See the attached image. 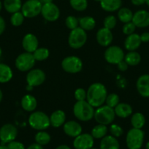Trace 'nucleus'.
I'll use <instances>...</instances> for the list:
<instances>
[{"label": "nucleus", "mask_w": 149, "mask_h": 149, "mask_svg": "<svg viewBox=\"0 0 149 149\" xmlns=\"http://www.w3.org/2000/svg\"><path fill=\"white\" fill-rule=\"evenodd\" d=\"M87 33L80 27L71 30L68 36V44L72 49H77L83 47L87 42Z\"/></svg>", "instance_id": "nucleus-5"}, {"label": "nucleus", "mask_w": 149, "mask_h": 149, "mask_svg": "<svg viewBox=\"0 0 149 149\" xmlns=\"http://www.w3.org/2000/svg\"><path fill=\"white\" fill-rule=\"evenodd\" d=\"M53 0H39V1H40V2L42 3V4H48V3L53 2Z\"/></svg>", "instance_id": "nucleus-50"}, {"label": "nucleus", "mask_w": 149, "mask_h": 149, "mask_svg": "<svg viewBox=\"0 0 149 149\" xmlns=\"http://www.w3.org/2000/svg\"><path fill=\"white\" fill-rule=\"evenodd\" d=\"M117 24V20L116 17L114 15H108L103 20V25L104 27L106 29L112 30L115 27Z\"/></svg>", "instance_id": "nucleus-39"}, {"label": "nucleus", "mask_w": 149, "mask_h": 149, "mask_svg": "<svg viewBox=\"0 0 149 149\" xmlns=\"http://www.w3.org/2000/svg\"><path fill=\"white\" fill-rule=\"evenodd\" d=\"M119 143L115 137L106 135L102 138L99 149H119Z\"/></svg>", "instance_id": "nucleus-24"}, {"label": "nucleus", "mask_w": 149, "mask_h": 149, "mask_svg": "<svg viewBox=\"0 0 149 149\" xmlns=\"http://www.w3.org/2000/svg\"><path fill=\"white\" fill-rule=\"evenodd\" d=\"M4 9L9 13H14L21 10V0H4Z\"/></svg>", "instance_id": "nucleus-27"}, {"label": "nucleus", "mask_w": 149, "mask_h": 149, "mask_svg": "<svg viewBox=\"0 0 149 149\" xmlns=\"http://www.w3.org/2000/svg\"><path fill=\"white\" fill-rule=\"evenodd\" d=\"M64 133L72 138H76L82 133V127L80 123L74 120H70L65 122L63 125Z\"/></svg>", "instance_id": "nucleus-18"}, {"label": "nucleus", "mask_w": 149, "mask_h": 149, "mask_svg": "<svg viewBox=\"0 0 149 149\" xmlns=\"http://www.w3.org/2000/svg\"><path fill=\"white\" fill-rule=\"evenodd\" d=\"M26 149H44V148L43 147H42V146L39 145V144L37 143H33L32 144V145H30Z\"/></svg>", "instance_id": "nucleus-48"}, {"label": "nucleus", "mask_w": 149, "mask_h": 149, "mask_svg": "<svg viewBox=\"0 0 149 149\" xmlns=\"http://www.w3.org/2000/svg\"><path fill=\"white\" fill-rule=\"evenodd\" d=\"M124 52L120 47L116 45L108 46L104 53L105 59L108 63L117 65L124 59Z\"/></svg>", "instance_id": "nucleus-10"}, {"label": "nucleus", "mask_w": 149, "mask_h": 149, "mask_svg": "<svg viewBox=\"0 0 149 149\" xmlns=\"http://www.w3.org/2000/svg\"><path fill=\"white\" fill-rule=\"evenodd\" d=\"M49 117L51 125L54 128L60 127L63 126L66 122L65 113L60 109L53 112Z\"/></svg>", "instance_id": "nucleus-22"}, {"label": "nucleus", "mask_w": 149, "mask_h": 149, "mask_svg": "<svg viewBox=\"0 0 149 149\" xmlns=\"http://www.w3.org/2000/svg\"><path fill=\"white\" fill-rule=\"evenodd\" d=\"M65 24L67 29H69L70 30H73V29H75L79 27V20L74 16L70 15L66 18Z\"/></svg>", "instance_id": "nucleus-38"}, {"label": "nucleus", "mask_w": 149, "mask_h": 149, "mask_svg": "<svg viewBox=\"0 0 149 149\" xmlns=\"http://www.w3.org/2000/svg\"><path fill=\"white\" fill-rule=\"evenodd\" d=\"M33 88H34L33 87H32V86H30V85H28V84L26 87V90H28V91H32V90H33Z\"/></svg>", "instance_id": "nucleus-51"}, {"label": "nucleus", "mask_w": 149, "mask_h": 149, "mask_svg": "<svg viewBox=\"0 0 149 149\" xmlns=\"http://www.w3.org/2000/svg\"><path fill=\"white\" fill-rule=\"evenodd\" d=\"M93 118L98 124L104 125H111L115 118L114 109L110 107L108 105H102L96 108Z\"/></svg>", "instance_id": "nucleus-4"}, {"label": "nucleus", "mask_w": 149, "mask_h": 149, "mask_svg": "<svg viewBox=\"0 0 149 149\" xmlns=\"http://www.w3.org/2000/svg\"><path fill=\"white\" fill-rule=\"evenodd\" d=\"M61 68L65 72L69 74H77L81 71L83 62L77 56H67L61 61Z\"/></svg>", "instance_id": "nucleus-8"}, {"label": "nucleus", "mask_w": 149, "mask_h": 149, "mask_svg": "<svg viewBox=\"0 0 149 149\" xmlns=\"http://www.w3.org/2000/svg\"><path fill=\"white\" fill-rule=\"evenodd\" d=\"M108 90L103 84L95 82L91 84L86 91V100L93 108H98L105 103Z\"/></svg>", "instance_id": "nucleus-1"}, {"label": "nucleus", "mask_w": 149, "mask_h": 149, "mask_svg": "<svg viewBox=\"0 0 149 149\" xmlns=\"http://www.w3.org/2000/svg\"><path fill=\"white\" fill-rule=\"evenodd\" d=\"M74 98L77 101L86 100V91L83 88L76 89L74 93Z\"/></svg>", "instance_id": "nucleus-42"}, {"label": "nucleus", "mask_w": 149, "mask_h": 149, "mask_svg": "<svg viewBox=\"0 0 149 149\" xmlns=\"http://www.w3.org/2000/svg\"><path fill=\"white\" fill-rule=\"evenodd\" d=\"M6 28V23L4 19L1 16H0V35L2 34L4 31H5Z\"/></svg>", "instance_id": "nucleus-45"}, {"label": "nucleus", "mask_w": 149, "mask_h": 149, "mask_svg": "<svg viewBox=\"0 0 149 149\" xmlns=\"http://www.w3.org/2000/svg\"><path fill=\"white\" fill-rule=\"evenodd\" d=\"M0 149H9L8 147L7 146H4V145H1L0 146Z\"/></svg>", "instance_id": "nucleus-53"}, {"label": "nucleus", "mask_w": 149, "mask_h": 149, "mask_svg": "<svg viewBox=\"0 0 149 149\" xmlns=\"http://www.w3.org/2000/svg\"><path fill=\"white\" fill-rule=\"evenodd\" d=\"M142 42L140 35L137 33H131L128 35L124 41V47L128 51H135L140 47Z\"/></svg>", "instance_id": "nucleus-20"}, {"label": "nucleus", "mask_w": 149, "mask_h": 149, "mask_svg": "<svg viewBox=\"0 0 149 149\" xmlns=\"http://www.w3.org/2000/svg\"><path fill=\"white\" fill-rule=\"evenodd\" d=\"M13 76V70L7 64L0 63V83L9 82L12 79Z\"/></svg>", "instance_id": "nucleus-26"}, {"label": "nucleus", "mask_w": 149, "mask_h": 149, "mask_svg": "<svg viewBox=\"0 0 149 149\" xmlns=\"http://www.w3.org/2000/svg\"><path fill=\"white\" fill-rule=\"evenodd\" d=\"M96 39L97 43L102 47H108L112 43L113 36L111 30L103 27L98 30L96 34Z\"/></svg>", "instance_id": "nucleus-15"}, {"label": "nucleus", "mask_w": 149, "mask_h": 149, "mask_svg": "<svg viewBox=\"0 0 149 149\" xmlns=\"http://www.w3.org/2000/svg\"><path fill=\"white\" fill-rule=\"evenodd\" d=\"M145 4L149 7V0H145Z\"/></svg>", "instance_id": "nucleus-57"}, {"label": "nucleus", "mask_w": 149, "mask_h": 149, "mask_svg": "<svg viewBox=\"0 0 149 149\" xmlns=\"http://www.w3.org/2000/svg\"><path fill=\"white\" fill-rule=\"evenodd\" d=\"M118 17L120 21L124 23H129L132 20L133 13L130 9L127 7H122L118 10Z\"/></svg>", "instance_id": "nucleus-32"}, {"label": "nucleus", "mask_w": 149, "mask_h": 149, "mask_svg": "<svg viewBox=\"0 0 149 149\" xmlns=\"http://www.w3.org/2000/svg\"><path fill=\"white\" fill-rule=\"evenodd\" d=\"M94 138L91 134L83 133L74 138L73 146L75 149H91L93 148Z\"/></svg>", "instance_id": "nucleus-14"}, {"label": "nucleus", "mask_w": 149, "mask_h": 149, "mask_svg": "<svg viewBox=\"0 0 149 149\" xmlns=\"http://www.w3.org/2000/svg\"><path fill=\"white\" fill-rule=\"evenodd\" d=\"M136 26L132 22H129V23H124V26H123V33H124L125 35L128 36V35L131 34V33H134L136 29Z\"/></svg>", "instance_id": "nucleus-41"}, {"label": "nucleus", "mask_w": 149, "mask_h": 149, "mask_svg": "<svg viewBox=\"0 0 149 149\" xmlns=\"http://www.w3.org/2000/svg\"><path fill=\"white\" fill-rule=\"evenodd\" d=\"M18 135V130L12 124H5L0 128V141L4 144L15 141Z\"/></svg>", "instance_id": "nucleus-13"}, {"label": "nucleus", "mask_w": 149, "mask_h": 149, "mask_svg": "<svg viewBox=\"0 0 149 149\" xmlns=\"http://www.w3.org/2000/svg\"><path fill=\"white\" fill-rule=\"evenodd\" d=\"M145 148L146 149H149V142H148L145 145Z\"/></svg>", "instance_id": "nucleus-54"}, {"label": "nucleus", "mask_w": 149, "mask_h": 149, "mask_svg": "<svg viewBox=\"0 0 149 149\" xmlns=\"http://www.w3.org/2000/svg\"><path fill=\"white\" fill-rule=\"evenodd\" d=\"M56 149H71V148L67 145H61V146H58L57 148H56Z\"/></svg>", "instance_id": "nucleus-49"}, {"label": "nucleus", "mask_w": 149, "mask_h": 149, "mask_svg": "<svg viewBox=\"0 0 149 149\" xmlns=\"http://www.w3.org/2000/svg\"><path fill=\"white\" fill-rule=\"evenodd\" d=\"M144 132L141 129L132 128L127 132L126 143L129 149H140L144 141Z\"/></svg>", "instance_id": "nucleus-6"}, {"label": "nucleus", "mask_w": 149, "mask_h": 149, "mask_svg": "<svg viewBox=\"0 0 149 149\" xmlns=\"http://www.w3.org/2000/svg\"><path fill=\"white\" fill-rule=\"evenodd\" d=\"M70 4L74 10L78 12L84 11L88 7L87 0H70Z\"/></svg>", "instance_id": "nucleus-35"}, {"label": "nucleus", "mask_w": 149, "mask_h": 149, "mask_svg": "<svg viewBox=\"0 0 149 149\" xmlns=\"http://www.w3.org/2000/svg\"><path fill=\"white\" fill-rule=\"evenodd\" d=\"M131 124L133 128L142 129L145 124V118L142 113L137 112L132 114L131 117Z\"/></svg>", "instance_id": "nucleus-31"}, {"label": "nucleus", "mask_w": 149, "mask_h": 149, "mask_svg": "<svg viewBox=\"0 0 149 149\" xmlns=\"http://www.w3.org/2000/svg\"><path fill=\"white\" fill-rule=\"evenodd\" d=\"M94 1H99V2H100V1H102V0H94Z\"/></svg>", "instance_id": "nucleus-58"}, {"label": "nucleus", "mask_w": 149, "mask_h": 149, "mask_svg": "<svg viewBox=\"0 0 149 149\" xmlns=\"http://www.w3.org/2000/svg\"><path fill=\"white\" fill-rule=\"evenodd\" d=\"M39 41L33 33H26L22 40V47L26 52L33 53L38 48Z\"/></svg>", "instance_id": "nucleus-16"}, {"label": "nucleus", "mask_w": 149, "mask_h": 149, "mask_svg": "<svg viewBox=\"0 0 149 149\" xmlns=\"http://www.w3.org/2000/svg\"><path fill=\"white\" fill-rule=\"evenodd\" d=\"M94 108L87 100L77 101L73 106V113L78 120L89 122L94 116Z\"/></svg>", "instance_id": "nucleus-2"}, {"label": "nucleus", "mask_w": 149, "mask_h": 149, "mask_svg": "<svg viewBox=\"0 0 149 149\" xmlns=\"http://www.w3.org/2000/svg\"><path fill=\"white\" fill-rule=\"evenodd\" d=\"M131 2L135 6H140L145 3V0H131Z\"/></svg>", "instance_id": "nucleus-47"}, {"label": "nucleus", "mask_w": 149, "mask_h": 149, "mask_svg": "<svg viewBox=\"0 0 149 149\" xmlns=\"http://www.w3.org/2000/svg\"><path fill=\"white\" fill-rule=\"evenodd\" d=\"M7 147L9 149H25V146L22 143L18 141H13L7 143Z\"/></svg>", "instance_id": "nucleus-43"}, {"label": "nucleus", "mask_w": 149, "mask_h": 149, "mask_svg": "<svg viewBox=\"0 0 149 149\" xmlns=\"http://www.w3.org/2000/svg\"><path fill=\"white\" fill-rule=\"evenodd\" d=\"M117 66H118V68L119 71H126L128 69L129 65L126 63V61L124 60H123V61H121V62H119L117 64Z\"/></svg>", "instance_id": "nucleus-44"}, {"label": "nucleus", "mask_w": 149, "mask_h": 149, "mask_svg": "<svg viewBox=\"0 0 149 149\" xmlns=\"http://www.w3.org/2000/svg\"><path fill=\"white\" fill-rule=\"evenodd\" d=\"M108 129L107 125L98 124L97 125L93 127V129L91 130V135L95 139H102V138L106 136L107 133H108Z\"/></svg>", "instance_id": "nucleus-30"}, {"label": "nucleus", "mask_w": 149, "mask_h": 149, "mask_svg": "<svg viewBox=\"0 0 149 149\" xmlns=\"http://www.w3.org/2000/svg\"><path fill=\"white\" fill-rule=\"evenodd\" d=\"M91 149H98V148H91Z\"/></svg>", "instance_id": "nucleus-59"}, {"label": "nucleus", "mask_w": 149, "mask_h": 149, "mask_svg": "<svg viewBox=\"0 0 149 149\" xmlns=\"http://www.w3.org/2000/svg\"><path fill=\"white\" fill-rule=\"evenodd\" d=\"M136 88L142 97H149V74H143L137 79Z\"/></svg>", "instance_id": "nucleus-19"}, {"label": "nucleus", "mask_w": 149, "mask_h": 149, "mask_svg": "<svg viewBox=\"0 0 149 149\" xmlns=\"http://www.w3.org/2000/svg\"><path fill=\"white\" fill-rule=\"evenodd\" d=\"M1 55H2V49H1V47H0V58H1Z\"/></svg>", "instance_id": "nucleus-55"}, {"label": "nucleus", "mask_w": 149, "mask_h": 149, "mask_svg": "<svg viewBox=\"0 0 149 149\" xmlns=\"http://www.w3.org/2000/svg\"><path fill=\"white\" fill-rule=\"evenodd\" d=\"M78 20L79 27L83 29L86 31L93 30L96 26V20L91 16H85V17H80V19H78Z\"/></svg>", "instance_id": "nucleus-28"}, {"label": "nucleus", "mask_w": 149, "mask_h": 149, "mask_svg": "<svg viewBox=\"0 0 149 149\" xmlns=\"http://www.w3.org/2000/svg\"><path fill=\"white\" fill-rule=\"evenodd\" d=\"M29 124L31 127L36 130H45L51 126L50 117L43 111H33L29 117Z\"/></svg>", "instance_id": "nucleus-3"}, {"label": "nucleus", "mask_w": 149, "mask_h": 149, "mask_svg": "<svg viewBox=\"0 0 149 149\" xmlns=\"http://www.w3.org/2000/svg\"><path fill=\"white\" fill-rule=\"evenodd\" d=\"M114 111H115V116L125 119L132 114L133 109L132 107L128 103H119L114 108Z\"/></svg>", "instance_id": "nucleus-23"}, {"label": "nucleus", "mask_w": 149, "mask_h": 149, "mask_svg": "<svg viewBox=\"0 0 149 149\" xmlns=\"http://www.w3.org/2000/svg\"><path fill=\"white\" fill-rule=\"evenodd\" d=\"M110 132L111 135L112 136L115 137V138H118V137L121 136L123 135V129L119 125H116V124H112L110 127Z\"/></svg>", "instance_id": "nucleus-40"}, {"label": "nucleus", "mask_w": 149, "mask_h": 149, "mask_svg": "<svg viewBox=\"0 0 149 149\" xmlns=\"http://www.w3.org/2000/svg\"><path fill=\"white\" fill-rule=\"evenodd\" d=\"M32 54L35 61H43L48 59L50 55V52L48 49L45 47H38Z\"/></svg>", "instance_id": "nucleus-34"}, {"label": "nucleus", "mask_w": 149, "mask_h": 149, "mask_svg": "<svg viewBox=\"0 0 149 149\" xmlns=\"http://www.w3.org/2000/svg\"><path fill=\"white\" fill-rule=\"evenodd\" d=\"M20 106L26 111L33 112L37 106V100L36 97L32 95H25L20 100Z\"/></svg>", "instance_id": "nucleus-21"}, {"label": "nucleus", "mask_w": 149, "mask_h": 149, "mask_svg": "<svg viewBox=\"0 0 149 149\" xmlns=\"http://www.w3.org/2000/svg\"><path fill=\"white\" fill-rule=\"evenodd\" d=\"M124 61L129 65L134 66L138 65L141 61V56L140 53L136 51H129L128 53L124 55Z\"/></svg>", "instance_id": "nucleus-29"}, {"label": "nucleus", "mask_w": 149, "mask_h": 149, "mask_svg": "<svg viewBox=\"0 0 149 149\" xmlns=\"http://www.w3.org/2000/svg\"><path fill=\"white\" fill-rule=\"evenodd\" d=\"M2 98H3V93H2V91L0 90V103H1V100H2Z\"/></svg>", "instance_id": "nucleus-52"}, {"label": "nucleus", "mask_w": 149, "mask_h": 149, "mask_svg": "<svg viewBox=\"0 0 149 149\" xmlns=\"http://www.w3.org/2000/svg\"><path fill=\"white\" fill-rule=\"evenodd\" d=\"M24 18V15L21 12H16V13L12 14L11 17H10V23L13 26L18 27V26H20L23 24Z\"/></svg>", "instance_id": "nucleus-36"}, {"label": "nucleus", "mask_w": 149, "mask_h": 149, "mask_svg": "<svg viewBox=\"0 0 149 149\" xmlns=\"http://www.w3.org/2000/svg\"><path fill=\"white\" fill-rule=\"evenodd\" d=\"M35 141L37 143L41 146H45L50 143L51 140V137L49 133L44 130H40L35 135Z\"/></svg>", "instance_id": "nucleus-33"}, {"label": "nucleus", "mask_w": 149, "mask_h": 149, "mask_svg": "<svg viewBox=\"0 0 149 149\" xmlns=\"http://www.w3.org/2000/svg\"><path fill=\"white\" fill-rule=\"evenodd\" d=\"M1 9H2V4H1V1H0V12H1Z\"/></svg>", "instance_id": "nucleus-56"}, {"label": "nucleus", "mask_w": 149, "mask_h": 149, "mask_svg": "<svg viewBox=\"0 0 149 149\" xmlns=\"http://www.w3.org/2000/svg\"><path fill=\"white\" fill-rule=\"evenodd\" d=\"M40 14L47 21L54 22L59 18L60 10L54 3H48L42 4Z\"/></svg>", "instance_id": "nucleus-12"}, {"label": "nucleus", "mask_w": 149, "mask_h": 149, "mask_svg": "<svg viewBox=\"0 0 149 149\" xmlns=\"http://www.w3.org/2000/svg\"><path fill=\"white\" fill-rule=\"evenodd\" d=\"M42 4L39 0H27L22 4L21 13L25 17L32 18L41 13Z\"/></svg>", "instance_id": "nucleus-9"}, {"label": "nucleus", "mask_w": 149, "mask_h": 149, "mask_svg": "<svg viewBox=\"0 0 149 149\" xmlns=\"http://www.w3.org/2000/svg\"><path fill=\"white\" fill-rule=\"evenodd\" d=\"M122 1L121 0H102L100 5L102 10L106 12L112 13L118 10L121 7Z\"/></svg>", "instance_id": "nucleus-25"}, {"label": "nucleus", "mask_w": 149, "mask_h": 149, "mask_svg": "<svg viewBox=\"0 0 149 149\" xmlns=\"http://www.w3.org/2000/svg\"><path fill=\"white\" fill-rule=\"evenodd\" d=\"M140 36L142 42L146 43L149 42V32H144L141 35H140Z\"/></svg>", "instance_id": "nucleus-46"}, {"label": "nucleus", "mask_w": 149, "mask_h": 149, "mask_svg": "<svg viewBox=\"0 0 149 149\" xmlns=\"http://www.w3.org/2000/svg\"><path fill=\"white\" fill-rule=\"evenodd\" d=\"M35 62L36 61L34 58L33 54L25 52L20 54L16 58L15 65L18 71L26 72V71H29L33 68L35 65Z\"/></svg>", "instance_id": "nucleus-7"}, {"label": "nucleus", "mask_w": 149, "mask_h": 149, "mask_svg": "<svg viewBox=\"0 0 149 149\" xmlns=\"http://www.w3.org/2000/svg\"><path fill=\"white\" fill-rule=\"evenodd\" d=\"M133 23L137 28H146L149 26V12L140 10L133 14Z\"/></svg>", "instance_id": "nucleus-17"}, {"label": "nucleus", "mask_w": 149, "mask_h": 149, "mask_svg": "<svg viewBox=\"0 0 149 149\" xmlns=\"http://www.w3.org/2000/svg\"><path fill=\"white\" fill-rule=\"evenodd\" d=\"M46 79L45 73L39 68H32V70L28 71L26 75V80L28 85L32 87H38L44 83Z\"/></svg>", "instance_id": "nucleus-11"}, {"label": "nucleus", "mask_w": 149, "mask_h": 149, "mask_svg": "<svg viewBox=\"0 0 149 149\" xmlns=\"http://www.w3.org/2000/svg\"><path fill=\"white\" fill-rule=\"evenodd\" d=\"M105 103L108 106L114 109L120 103L119 96L115 93H110V94L107 95Z\"/></svg>", "instance_id": "nucleus-37"}]
</instances>
